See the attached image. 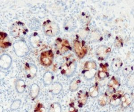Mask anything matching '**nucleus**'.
Instances as JSON below:
<instances>
[{
	"mask_svg": "<svg viewBox=\"0 0 134 112\" xmlns=\"http://www.w3.org/2000/svg\"><path fill=\"white\" fill-rule=\"evenodd\" d=\"M0 112H3V108L2 107V106H1V109H0Z\"/></svg>",
	"mask_w": 134,
	"mask_h": 112,
	"instance_id": "473e14b6",
	"label": "nucleus"
},
{
	"mask_svg": "<svg viewBox=\"0 0 134 112\" xmlns=\"http://www.w3.org/2000/svg\"><path fill=\"white\" fill-rule=\"evenodd\" d=\"M1 47L5 48L10 45L9 39L7 33L1 32V40H0Z\"/></svg>",
	"mask_w": 134,
	"mask_h": 112,
	"instance_id": "a211bd4d",
	"label": "nucleus"
},
{
	"mask_svg": "<svg viewBox=\"0 0 134 112\" xmlns=\"http://www.w3.org/2000/svg\"><path fill=\"white\" fill-rule=\"evenodd\" d=\"M88 112V111H86V112Z\"/></svg>",
	"mask_w": 134,
	"mask_h": 112,
	"instance_id": "f704fd0d",
	"label": "nucleus"
},
{
	"mask_svg": "<svg viewBox=\"0 0 134 112\" xmlns=\"http://www.w3.org/2000/svg\"><path fill=\"white\" fill-rule=\"evenodd\" d=\"M69 112H78V110L74 107H71L69 108Z\"/></svg>",
	"mask_w": 134,
	"mask_h": 112,
	"instance_id": "7c9ffc66",
	"label": "nucleus"
},
{
	"mask_svg": "<svg viewBox=\"0 0 134 112\" xmlns=\"http://www.w3.org/2000/svg\"><path fill=\"white\" fill-rule=\"evenodd\" d=\"M21 104V100L20 99H17L13 102L11 105L10 109L11 111L17 110L20 107Z\"/></svg>",
	"mask_w": 134,
	"mask_h": 112,
	"instance_id": "cd10ccee",
	"label": "nucleus"
},
{
	"mask_svg": "<svg viewBox=\"0 0 134 112\" xmlns=\"http://www.w3.org/2000/svg\"><path fill=\"white\" fill-rule=\"evenodd\" d=\"M132 102L131 97L127 93L124 94L121 99V106L123 108H126L129 106Z\"/></svg>",
	"mask_w": 134,
	"mask_h": 112,
	"instance_id": "6ab92c4d",
	"label": "nucleus"
},
{
	"mask_svg": "<svg viewBox=\"0 0 134 112\" xmlns=\"http://www.w3.org/2000/svg\"><path fill=\"white\" fill-rule=\"evenodd\" d=\"M63 89V86L59 82L54 83L50 88V91L52 94L54 95H57L59 94Z\"/></svg>",
	"mask_w": 134,
	"mask_h": 112,
	"instance_id": "f3484780",
	"label": "nucleus"
},
{
	"mask_svg": "<svg viewBox=\"0 0 134 112\" xmlns=\"http://www.w3.org/2000/svg\"><path fill=\"white\" fill-rule=\"evenodd\" d=\"M26 85L24 80L22 79H18L16 81L15 88L17 92L22 93L26 89Z\"/></svg>",
	"mask_w": 134,
	"mask_h": 112,
	"instance_id": "4be33fe9",
	"label": "nucleus"
},
{
	"mask_svg": "<svg viewBox=\"0 0 134 112\" xmlns=\"http://www.w3.org/2000/svg\"><path fill=\"white\" fill-rule=\"evenodd\" d=\"M45 108L41 104H38L35 108L34 112H45Z\"/></svg>",
	"mask_w": 134,
	"mask_h": 112,
	"instance_id": "c85d7f7f",
	"label": "nucleus"
},
{
	"mask_svg": "<svg viewBox=\"0 0 134 112\" xmlns=\"http://www.w3.org/2000/svg\"><path fill=\"white\" fill-rule=\"evenodd\" d=\"M61 111L62 107L60 103L55 102L51 105L48 112H61Z\"/></svg>",
	"mask_w": 134,
	"mask_h": 112,
	"instance_id": "b1692460",
	"label": "nucleus"
},
{
	"mask_svg": "<svg viewBox=\"0 0 134 112\" xmlns=\"http://www.w3.org/2000/svg\"><path fill=\"white\" fill-rule=\"evenodd\" d=\"M53 59V54L51 51L43 52L40 57V63L44 66L51 65Z\"/></svg>",
	"mask_w": 134,
	"mask_h": 112,
	"instance_id": "6e6552de",
	"label": "nucleus"
},
{
	"mask_svg": "<svg viewBox=\"0 0 134 112\" xmlns=\"http://www.w3.org/2000/svg\"><path fill=\"white\" fill-rule=\"evenodd\" d=\"M124 92L121 90L113 93L109 100V104L113 107H117L121 104V99L124 95Z\"/></svg>",
	"mask_w": 134,
	"mask_h": 112,
	"instance_id": "0eeeda50",
	"label": "nucleus"
},
{
	"mask_svg": "<svg viewBox=\"0 0 134 112\" xmlns=\"http://www.w3.org/2000/svg\"><path fill=\"white\" fill-rule=\"evenodd\" d=\"M54 79L53 74L50 71L46 72L43 76V83L45 86H47L51 85Z\"/></svg>",
	"mask_w": 134,
	"mask_h": 112,
	"instance_id": "aec40b11",
	"label": "nucleus"
},
{
	"mask_svg": "<svg viewBox=\"0 0 134 112\" xmlns=\"http://www.w3.org/2000/svg\"><path fill=\"white\" fill-rule=\"evenodd\" d=\"M108 101V98L107 96L104 95H102L99 96L98 99V104L100 106L104 107L107 105Z\"/></svg>",
	"mask_w": 134,
	"mask_h": 112,
	"instance_id": "bb28decb",
	"label": "nucleus"
},
{
	"mask_svg": "<svg viewBox=\"0 0 134 112\" xmlns=\"http://www.w3.org/2000/svg\"><path fill=\"white\" fill-rule=\"evenodd\" d=\"M131 98L132 102L134 103V88L132 90L131 93Z\"/></svg>",
	"mask_w": 134,
	"mask_h": 112,
	"instance_id": "2f4dec72",
	"label": "nucleus"
},
{
	"mask_svg": "<svg viewBox=\"0 0 134 112\" xmlns=\"http://www.w3.org/2000/svg\"><path fill=\"white\" fill-rule=\"evenodd\" d=\"M111 52L110 47H108L105 46H100L98 47L96 50V54L98 56L99 59L103 60Z\"/></svg>",
	"mask_w": 134,
	"mask_h": 112,
	"instance_id": "ddd939ff",
	"label": "nucleus"
},
{
	"mask_svg": "<svg viewBox=\"0 0 134 112\" xmlns=\"http://www.w3.org/2000/svg\"><path fill=\"white\" fill-rule=\"evenodd\" d=\"M107 112V111H102V112Z\"/></svg>",
	"mask_w": 134,
	"mask_h": 112,
	"instance_id": "72a5a7b5",
	"label": "nucleus"
},
{
	"mask_svg": "<svg viewBox=\"0 0 134 112\" xmlns=\"http://www.w3.org/2000/svg\"><path fill=\"white\" fill-rule=\"evenodd\" d=\"M55 47L57 54L59 55L64 54L71 49L70 44L67 40L58 38L55 41Z\"/></svg>",
	"mask_w": 134,
	"mask_h": 112,
	"instance_id": "423d86ee",
	"label": "nucleus"
},
{
	"mask_svg": "<svg viewBox=\"0 0 134 112\" xmlns=\"http://www.w3.org/2000/svg\"></svg>",
	"mask_w": 134,
	"mask_h": 112,
	"instance_id": "c9c22d12",
	"label": "nucleus"
},
{
	"mask_svg": "<svg viewBox=\"0 0 134 112\" xmlns=\"http://www.w3.org/2000/svg\"><path fill=\"white\" fill-rule=\"evenodd\" d=\"M108 65L107 64H100L98 71V77L100 80H103L108 77L109 74Z\"/></svg>",
	"mask_w": 134,
	"mask_h": 112,
	"instance_id": "4468645a",
	"label": "nucleus"
},
{
	"mask_svg": "<svg viewBox=\"0 0 134 112\" xmlns=\"http://www.w3.org/2000/svg\"><path fill=\"white\" fill-rule=\"evenodd\" d=\"M126 86L128 88H132L134 87V72L130 75L127 79Z\"/></svg>",
	"mask_w": 134,
	"mask_h": 112,
	"instance_id": "a878e982",
	"label": "nucleus"
},
{
	"mask_svg": "<svg viewBox=\"0 0 134 112\" xmlns=\"http://www.w3.org/2000/svg\"><path fill=\"white\" fill-rule=\"evenodd\" d=\"M76 68L77 63L75 60H67L61 66V74L66 77H71L74 74Z\"/></svg>",
	"mask_w": 134,
	"mask_h": 112,
	"instance_id": "f03ea898",
	"label": "nucleus"
},
{
	"mask_svg": "<svg viewBox=\"0 0 134 112\" xmlns=\"http://www.w3.org/2000/svg\"><path fill=\"white\" fill-rule=\"evenodd\" d=\"M120 86V81L117 77L113 76L109 81L107 87L109 90L111 92H115Z\"/></svg>",
	"mask_w": 134,
	"mask_h": 112,
	"instance_id": "9b49d317",
	"label": "nucleus"
},
{
	"mask_svg": "<svg viewBox=\"0 0 134 112\" xmlns=\"http://www.w3.org/2000/svg\"><path fill=\"white\" fill-rule=\"evenodd\" d=\"M14 52L17 56L22 57L26 56L28 52V47L23 41H18L14 44Z\"/></svg>",
	"mask_w": 134,
	"mask_h": 112,
	"instance_id": "39448f33",
	"label": "nucleus"
},
{
	"mask_svg": "<svg viewBox=\"0 0 134 112\" xmlns=\"http://www.w3.org/2000/svg\"><path fill=\"white\" fill-rule=\"evenodd\" d=\"M28 31L27 28L23 23L17 21L12 25L10 29L11 35L16 38H19L26 35Z\"/></svg>",
	"mask_w": 134,
	"mask_h": 112,
	"instance_id": "7ed1b4c3",
	"label": "nucleus"
},
{
	"mask_svg": "<svg viewBox=\"0 0 134 112\" xmlns=\"http://www.w3.org/2000/svg\"><path fill=\"white\" fill-rule=\"evenodd\" d=\"M81 80L78 77L74 78L70 82L69 89L71 92H75L79 88L81 85Z\"/></svg>",
	"mask_w": 134,
	"mask_h": 112,
	"instance_id": "412c9836",
	"label": "nucleus"
},
{
	"mask_svg": "<svg viewBox=\"0 0 134 112\" xmlns=\"http://www.w3.org/2000/svg\"><path fill=\"white\" fill-rule=\"evenodd\" d=\"M43 30L47 36L53 37L57 35L59 32V27L57 23L47 20L43 24Z\"/></svg>",
	"mask_w": 134,
	"mask_h": 112,
	"instance_id": "f257e3e1",
	"label": "nucleus"
},
{
	"mask_svg": "<svg viewBox=\"0 0 134 112\" xmlns=\"http://www.w3.org/2000/svg\"><path fill=\"white\" fill-rule=\"evenodd\" d=\"M88 99V93L86 91H80L77 95V102L80 107H82L87 103Z\"/></svg>",
	"mask_w": 134,
	"mask_h": 112,
	"instance_id": "2eb2a0df",
	"label": "nucleus"
},
{
	"mask_svg": "<svg viewBox=\"0 0 134 112\" xmlns=\"http://www.w3.org/2000/svg\"><path fill=\"white\" fill-rule=\"evenodd\" d=\"M132 68L130 66L126 67L124 68L123 71V73L125 76H128L131 74V72L132 71Z\"/></svg>",
	"mask_w": 134,
	"mask_h": 112,
	"instance_id": "c756f323",
	"label": "nucleus"
},
{
	"mask_svg": "<svg viewBox=\"0 0 134 112\" xmlns=\"http://www.w3.org/2000/svg\"><path fill=\"white\" fill-rule=\"evenodd\" d=\"M122 65V61L119 58H116L111 63V68L114 72H117L121 68Z\"/></svg>",
	"mask_w": 134,
	"mask_h": 112,
	"instance_id": "dca6fc26",
	"label": "nucleus"
},
{
	"mask_svg": "<svg viewBox=\"0 0 134 112\" xmlns=\"http://www.w3.org/2000/svg\"><path fill=\"white\" fill-rule=\"evenodd\" d=\"M12 59L9 55L4 54L2 55L0 59L1 68L5 70H7L10 68L12 64Z\"/></svg>",
	"mask_w": 134,
	"mask_h": 112,
	"instance_id": "f8f14e48",
	"label": "nucleus"
},
{
	"mask_svg": "<svg viewBox=\"0 0 134 112\" xmlns=\"http://www.w3.org/2000/svg\"><path fill=\"white\" fill-rule=\"evenodd\" d=\"M75 52L80 58H82L87 52V47L83 42L76 41L74 43Z\"/></svg>",
	"mask_w": 134,
	"mask_h": 112,
	"instance_id": "1a4fd4ad",
	"label": "nucleus"
},
{
	"mask_svg": "<svg viewBox=\"0 0 134 112\" xmlns=\"http://www.w3.org/2000/svg\"><path fill=\"white\" fill-rule=\"evenodd\" d=\"M97 71V66L94 61H88L84 66L83 74L85 79L90 80L94 77Z\"/></svg>",
	"mask_w": 134,
	"mask_h": 112,
	"instance_id": "20e7f679",
	"label": "nucleus"
},
{
	"mask_svg": "<svg viewBox=\"0 0 134 112\" xmlns=\"http://www.w3.org/2000/svg\"><path fill=\"white\" fill-rule=\"evenodd\" d=\"M89 95L92 98H95L99 94V88L97 85H94L90 88Z\"/></svg>",
	"mask_w": 134,
	"mask_h": 112,
	"instance_id": "393cba45",
	"label": "nucleus"
},
{
	"mask_svg": "<svg viewBox=\"0 0 134 112\" xmlns=\"http://www.w3.org/2000/svg\"><path fill=\"white\" fill-rule=\"evenodd\" d=\"M40 88L38 85L36 83H33L31 86L30 89V95L32 98H36L40 93Z\"/></svg>",
	"mask_w": 134,
	"mask_h": 112,
	"instance_id": "5701e85b",
	"label": "nucleus"
},
{
	"mask_svg": "<svg viewBox=\"0 0 134 112\" xmlns=\"http://www.w3.org/2000/svg\"><path fill=\"white\" fill-rule=\"evenodd\" d=\"M25 70L27 77L30 79H33L38 72V68L32 63H26L25 66Z\"/></svg>",
	"mask_w": 134,
	"mask_h": 112,
	"instance_id": "9d476101",
	"label": "nucleus"
}]
</instances>
